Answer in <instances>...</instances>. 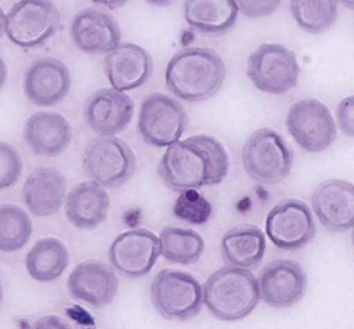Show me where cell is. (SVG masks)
<instances>
[{
  "mask_svg": "<svg viewBox=\"0 0 354 329\" xmlns=\"http://www.w3.org/2000/svg\"><path fill=\"white\" fill-rule=\"evenodd\" d=\"M71 87V76L66 65L57 58L34 60L24 74V93L39 108H48L64 100Z\"/></svg>",
  "mask_w": 354,
  "mask_h": 329,
  "instance_id": "cell-14",
  "label": "cell"
},
{
  "mask_svg": "<svg viewBox=\"0 0 354 329\" xmlns=\"http://www.w3.org/2000/svg\"><path fill=\"white\" fill-rule=\"evenodd\" d=\"M5 32L23 48L42 47L57 32L60 13L52 0H19L10 9Z\"/></svg>",
  "mask_w": 354,
  "mask_h": 329,
  "instance_id": "cell-7",
  "label": "cell"
},
{
  "mask_svg": "<svg viewBox=\"0 0 354 329\" xmlns=\"http://www.w3.org/2000/svg\"><path fill=\"white\" fill-rule=\"evenodd\" d=\"M290 12L303 30L319 34L335 23L338 4L337 0H290Z\"/></svg>",
  "mask_w": 354,
  "mask_h": 329,
  "instance_id": "cell-27",
  "label": "cell"
},
{
  "mask_svg": "<svg viewBox=\"0 0 354 329\" xmlns=\"http://www.w3.org/2000/svg\"><path fill=\"white\" fill-rule=\"evenodd\" d=\"M120 280L110 266L97 260L79 263L67 281L70 296L93 308H103L118 295Z\"/></svg>",
  "mask_w": 354,
  "mask_h": 329,
  "instance_id": "cell-15",
  "label": "cell"
},
{
  "mask_svg": "<svg viewBox=\"0 0 354 329\" xmlns=\"http://www.w3.org/2000/svg\"><path fill=\"white\" fill-rule=\"evenodd\" d=\"M150 296L155 309L168 320H191L205 303L198 280L191 273L173 268L157 273L150 286Z\"/></svg>",
  "mask_w": 354,
  "mask_h": 329,
  "instance_id": "cell-4",
  "label": "cell"
},
{
  "mask_svg": "<svg viewBox=\"0 0 354 329\" xmlns=\"http://www.w3.org/2000/svg\"><path fill=\"white\" fill-rule=\"evenodd\" d=\"M177 219L189 224H205L212 214V206L196 190L181 191L174 206Z\"/></svg>",
  "mask_w": 354,
  "mask_h": 329,
  "instance_id": "cell-29",
  "label": "cell"
},
{
  "mask_svg": "<svg viewBox=\"0 0 354 329\" xmlns=\"http://www.w3.org/2000/svg\"><path fill=\"white\" fill-rule=\"evenodd\" d=\"M353 243L354 246V226H353Z\"/></svg>",
  "mask_w": 354,
  "mask_h": 329,
  "instance_id": "cell-36",
  "label": "cell"
},
{
  "mask_svg": "<svg viewBox=\"0 0 354 329\" xmlns=\"http://www.w3.org/2000/svg\"><path fill=\"white\" fill-rule=\"evenodd\" d=\"M72 42L80 50L102 54L115 50L121 40V29L113 14L101 9L82 10L70 28Z\"/></svg>",
  "mask_w": 354,
  "mask_h": 329,
  "instance_id": "cell-16",
  "label": "cell"
},
{
  "mask_svg": "<svg viewBox=\"0 0 354 329\" xmlns=\"http://www.w3.org/2000/svg\"><path fill=\"white\" fill-rule=\"evenodd\" d=\"M23 163L16 149L7 142L0 144V188L15 185L21 176Z\"/></svg>",
  "mask_w": 354,
  "mask_h": 329,
  "instance_id": "cell-30",
  "label": "cell"
},
{
  "mask_svg": "<svg viewBox=\"0 0 354 329\" xmlns=\"http://www.w3.org/2000/svg\"><path fill=\"white\" fill-rule=\"evenodd\" d=\"M229 172L222 143L207 134L194 135L168 147L157 167L165 185L174 191L218 185Z\"/></svg>",
  "mask_w": 354,
  "mask_h": 329,
  "instance_id": "cell-1",
  "label": "cell"
},
{
  "mask_svg": "<svg viewBox=\"0 0 354 329\" xmlns=\"http://www.w3.org/2000/svg\"><path fill=\"white\" fill-rule=\"evenodd\" d=\"M161 255L169 263L193 265L205 251V241L195 230L183 227H164L160 233Z\"/></svg>",
  "mask_w": 354,
  "mask_h": 329,
  "instance_id": "cell-26",
  "label": "cell"
},
{
  "mask_svg": "<svg viewBox=\"0 0 354 329\" xmlns=\"http://www.w3.org/2000/svg\"><path fill=\"white\" fill-rule=\"evenodd\" d=\"M259 280L246 268L227 266L216 270L203 286V301L211 315L225 321L249 316L261 299Z\"/></svg>",
  "mask_w": 354,
  "mask_h": 329,
  "instance_id": "cell-3",
  "label": "cell"
},
{
  "mask_svg": "<svg viewBox=\"0 0 354 329\" xmlns=\"http://www.w3.org/2000/svg\"><path fill=\"white\" fill-rule=\"evenodd\" d=\"M69 263V252L65 244L55 238L40 239L34 244L26 259L28 275L39 282L57 279Z\"/></svg>",
  "mask_w": 354,
  "mask_h": 329,
  "instance_id": "cell-25",
  "label": "cell"
},
{
  "mask_svg": "<svg viewBox=\"0 0 354 329\" xmlns=\"http://www.w3.org/2000/svg\"><path fill=\"white\" fill-rule=\"evenodd\" d=\"M340 1L344 6L348 7V8L354 9V0H338Z\"/></svg>",
  "mask_w": 354,
  "mask_h": 329,
  "instance_id": "cell-35",
  "label": "cell"
},
{
  "mask_svg": "<svg viewBox=\"0 0 354 329\" xmlns=\"http://www.w3.org/2000/svg\"><path fill=\"white\" fill-rule=\"evenodd\" d=\"M67 183L62 172L55 167H39L28 177L23 186L24 202L36 217H48L60 210Z\"/></svg>",
  "mask_w": 354,
  "mask_h": 329,
  "instance_id": "cell-20",
  "label": "cell"
},
{
  "mask_svg": "<svg viewBox=\"0 0 354 329\" xmlns=\"http://www.w3.org/2000/svg\"><path fill=\"white\" fill-rule=\"evenodd\" d=\"M135 103L122 91L113 88L95 92L86 101L84 116L97 134L115 135L128 127L134 115Z\"/></svg>",
  "mask_w": 354,
  "mask_h": 329,
  "instance_id": "cell-17",
  "label": "cell"
},
{
  "mask_svg": "<svg viewBox=\"0 0 354 329\" xmlns=\"http://www.w3.org/2000/svg\"><path fill=\"white\" fill-rule=\"evenodd\" d=\"M32 222L24 209L17 205L0 207V250L15 252L26 246L32 235Z\"/></svg>",
  "mask_w": 354,
  "mask_h": 329,
  "instance_id": "cell-28",
  "label": "cell"
},
{
  "mask_svg": "<svg viewBox=\"0 0 354 329\" xmlns=\"http://www.w3.org/2000/svg\"><path fill=\"white\" fill-rule=\"evenodd\" d=\"M225 77L224 61L208 48L181 50L169 60L165 74L169 92L188 103H198L214 96Z\"/></svg>",
  "mask_w": 354,
  "mask_h": 329,
  "instance_id": "cell-2",
  "label": "cell"
},
{
  "mask_svg": "<svg viewBox=\"0 0 354 329\" xmlns=\"http://www.w3.org/2000/svg\"><path fill=\"white\" fill-rule=\"evenodd\" d=\"M184 19L206 36H222L234 28L239 17L235 0H185Z\"/></svg>",
  "mask_w": 354,
  "mask_h": 329,
  "instance_id": "cell-23",
  "label": "cell"
},
{
  "mask_svg": "<svg viewBox=\"0 0 354 329\" xmlns=\"http://www.w3.org/2000/svg\"><path fill=\"white\" fill-rule=\"evenodd\" d=\"M188 117L180 103L162 93L145 97L140 106L138 129L145 143L169 147L181 139L187 129Z\"/></svg>",
  "mask_w": 354,
  "mask_h": 329,
  "instance_id": "cell-9",
  "label": "cell"
},
{
  "mask_svg": "<svg viewBox=\"0 0 354 329\" xmlns=\"http://www.w3.org/2000/svg\"><path fill=\"white\" fill-rule=\"evenodd\" d=\"M266 239L259 227L242 224L230 229L221 243V252L227 265L232 267H258L266 255Z\"/></svg>",
  "mask_w": 354,
  "mask_h": 329,
  "instance_id": "cell-24",
  "label": "cell"
},
{
  "mask_svg": "<svg viewBox=\"0 0 354 329\" xmlns=\"http://www.w3.org/2000/svg\"><path fill=\"white\" fill-rule=\"evenodd\" d=\"M72 128L66 118L57 112L35 113L24 128V139L34 154L57 157L71 144Z\"/></svg>",
  "mask_w": 354,
  "mask_h": 329,
  "instance_id": "cell-21",
  "label": "cell"
},
{
  "mask_svg": "<svg viewBox=\"0 0 354 329\" xmlns=\"http://www.w3.org/2000/svg\"><path fill=\"white\" fill-rule=\"evenodd\" d=\"M259 292L264 303L274 308H288L304 296L307 275L295 261L279 259L264 266L259 277Z\"/></svg>",
  "mask_w": 354,
  "mask_h": 329,
  "instance_id": "cell-13",
  "label": "cell"
},
{
  "mask_svg": "<svg viewBox=\"0 0 354 329\" xmlns=\"http://www.w3.org/2000/svg\"><path fill=\"white\" fill-rule=\"evenodd\" d=\"M145 1L156 7H169L176 3L177 0H145Z\"/></svg>",
  "mask_w": 354,
  "mask_h": 329,
  "instance_id": "cell-34",
  "label": "cell"
},
{
  "mask_svg": "<svg viewBox=\"0 0 354 329\" xmlns=\"http://www.w3.org/2000/svg\"><path fill=\"white\" fill-rule=\"evenodd\" d=\"M286 125L293 139L309 153L326 151L336 139V124L330 110L315 99L295 103L288 111Z\"/></svg>",
  "mask_w": 354,
  "mask_h": 329,
  "instance_id": "cell-10",
  "label": "cell"
},
{
  "mask_svg": "<svg viewBox=\"0 0 354 329\" xmlns=\"http://www.w3.org/2000/svg\"><path fill=\"white\" fill-rule=\"evenodd\" d=\"M337 119L343 134L354 137V96L348 97L339 103Z\"/></svg>",
  "mask_w": 354,
  "mask_h": 329,
  "instance_id": "cell-32",
  "label": "cell"
},
{
  "mask_svg": "<svg viewBox=\"0 0 354 329\" xmlns=\"http://www.w3.org/2000/svg\"><path fill=\"white\" fill-rule=\"evenodd\" d=\"M313 209L321 223L332 232L354 226V185L343 180L321 183L312 197Z\"/></svg>",
  "mask_w": 354,
  "mask_h": 329,
  "instance_id": "cell-19",
  "label": "cell"
},
{
  "mask_svg": "<svg viewBox=\"0 0 354 329\" xmlns=\"http://www.w3.org/2000/svg\"><path fill=\"white\" fill-rule=\"evenodd\" d=\"M242 161L245 170L253 180L263 185H273L290 175L293 153L277 132L261 129L245 143Z\"/></svg>",
  "mask_w": 354,
  "mask_h": 329,
  "instance_id": "cell-6",
  "label": "cell"
},
{
  "mask_svg": "<svg viewBox=\"0 0 354 329\" xmlns=\"http://www.w3.org/2000/svg\"><path fill=\"white\" fill-rule=\"evenodd\" d=\"M266 235L278 248L298 250L306 246L316 235V223L310 208L302 201L287 199L269 212Z\"/></svg>",
  "mask_w": 354,
  "mask_h": 329,
  "instance_id": "cell-11",
  "label": "cell"
},
{
  "mask_svg": "<svg viewBox=\"0 0 354 329\" xmlns=\"http://www.w3.org/2000/svg\"><path fill=\"white\" fill-rule=\"evenodd\" d=\"M110 196L95 181L75 186L65 201V215L77 228L91 230L103 223L110 210Z\"/></svg>",
  "mask_w": 354,
  "mask_h": 329,
  "instance_id": "cell-22",
  "label": "cell"
},
{
  "mask_svg": "<svg viewBox=\"0 0 354 329\" xmlns=\"http://www.w3.org/2000/svg\"><path fill=\"white\" fill-rule=\"evenodd\" d=\"M91 1L97 5H100V6L106 7V8L116 9L123 6L130 0H91Z\"/></svg>",
  "mask_w": 354,
  "mask_h": 329,
  "instance_id": "cell-33",
  "label": "cell"
},
{
  "mask_svg": "<svg viewBox=\"0 0 354 329\" xmlns=\"http://www.w3.org/2000/svg\"><path fill=\"white\" fill-rule=\"evenodd\" d=\"M104 68L113 88L129 91L149 81L153 71V61L145 48L136 43H123L108 53Z\"/></svg>",
  "mask_w": 354,
  "mask_h": 329,
  "instance_id": "cell-18",
  "label": "cell"
},
{
  "mask_svg": "<svg viewBox=\"0 0 354 329\" xmlns=\"http://www.w3.org/2000/svg\"><path fill=\"white\" fill-rule=\"evenodd\" d=\"M299 74L297 55L279 43H263L249 57L247 76L264 93H288L297 86Z\"/></svg>",
  "mask_w": 354,
  "mask_h": 329,
  "instance_id": "cell-8",
  "label": "cell"
},
{
  "mask_svg": "<svg viewBox=\"0 0 354 329\" xmlns=\"http://www.w3.org/2000/svg\"><path fill=\"white\" fill-rule=\"evenodd\" d=\"M161 255L160 238L149 229L130 230L113 241L109 257L123 277L140 278L152 270Z\"/></svg>",
  "mask_w": 354,
  "mask_h": 329,
  "instance_id": "cell-12",
  "label": "cell"
},
{
  "mask_svg": "<svg viewBox=\"0 0 354 329\" xmlns=\"http://www.w3.org/2000/svg\"><path fill=\"white\" fill-rule=\"evenodd\" d=\"M82 168L91 180L104 188H120L134 176L137 158L124 140L101 135L86 145Z\"/></svg>",
  "mask_w": 354,
  "mask_h": 329,
  "instance_id": "cell-5",
  "label": "cell"
},
{
  "mask_svg": "<svg viewBox=\"0 0 354 329\" xmlns=\"http://www.w3.org/2000/svg\"><path fill=\"white\" fill-rule=\"evenodd\" d=\"M242 14L252 19L266 18L273 14L282 0H235Z\"/></svg>",
  "mask_w": 354,
  "mask_h": 329,
  "instance_id": "cell-31",
  "label": "cell"
}]
</instances>
